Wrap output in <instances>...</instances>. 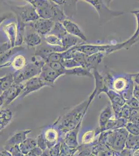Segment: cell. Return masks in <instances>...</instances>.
I'll list each match as a JSON object with an SVG mask.
<instances>
[{"label": "cell", "mask_w": 139, "mask_h": 156, "mask_svg": "<svg viewBox=\"0 0 139 156\" xmlns=\"http://www.w3.org/2000/svg\"><path fill=\"white\" fill-rule=\"evenodd\" d=\"M139 39V28H137L134 35L123 42L114 45H76L72 48L75 51L86 55H92L96 54H103L107 55L124 48H129Z\"/></svg>", "instance_id": "cell-1"}, {"label": "cell", "mask_w": 139, "mask_h": 156, "mask_svg": "<svg viewBox=\"0 0 139 156\" xmlns=\"http://www.w3.org/2000/svg\"><path fill=\"white\" fill-rule=\"evenodd\" d=\"M26 2L33 6L39 18L51 20L55 23H62L67 19L61 5H59L54 1L29 0Z\"/></svg>", "instance_id": "cell-2"}, {"label": "cell", "mask_w": 139, "mask_h": 156, "mask_svg": "<svg viewBox=\"0 0 139 156\" xmlns=\"http://www.w3.org/2000/svg\"><path fill=\"white\" fill-rule=\"evenodd\" d=\"M32 61L31 63H26L25 67L21 70L15 71L12 74L14 83H24L31 78L40 75L41 68L46 62L36 56L32 57Z\"/></svg>", "instance_id": "cell-3"}, {"label": "cell", "mask_w": 139, "mask_h": 156, "mask_svg": "<svg viewBox=\"0 0 139 156\" xmlns=\"http://www.w3.org/2000/svg\"><path fill=\"white\" fill-rule=\"evenodd\" d=\"M10 8L16 15L17 20L23 23H29L39 18L35 9L28 2L23 5H10Z\"/></svg>", "instance_id": "cell-4"}, {"label": "cell", "mask_w": 139, "mask_h": 156, "mask_svg": "<svg viewBox=\"0 0 139 156\" xmlns=\"http://www.w3.org/2000/svg\"><path fill=\"white\" fill-rule=\"evenodd\" d=\"M85 2L92 5L98 12L100 20H111L113 18L118 17L123 14V12L120 11H113L109 9V6L107 5L105 1H90V0H85Z\"/></svg>", "instance_id": "cell-5"}, {"label": "cell", "mask_w": 139, "mask_h": 156, "mask_svg": "<svg viewBox=\"0 0 139 156\" xmlns=\"http://www.w3.org/2000/svg\"><path fill=\"white\" fill-rule=\"evenodd\" d=\"M55 23V22L51 20L39 18L35 21L26 23V26H29L33 29L34 32L37 33L43 39L51 31Z\"/></svg>", "instance_id": "cell-6"}, {"label": "cell", "mask_w": 139, "mask_h": 156, "mask_svg": "<svg viewBox=\"0 0 139 156\" xmlns=\"http://www.w3.org/2000/svg\"><path fill=\"white\" fill-rule=\"evenodd\" d=\"M48 87L40 77L37 76L26 81L25 82V87L23 92L19 96L20 99H23L26 96L32 93L40 90L43 87Z\"/></svg>", "instance_id": "cell-7"}, {"label": "cell", "mask_w": 139, "mask_h": 156, "mask_svg": "<svg viewBox=\"0 0 139 156\" xmlns=\"http://www.w3.org/2000/svg\"><path fill=\"white\" fill-rule=\"evenodd\" d=\"M39 76L48 87H51L54 86L55 81L61 76L52 69L49 64L45 63L41 68Z\"/></svg>", "instance_id": "cell-8"}, {"label": "cell", "mask_w": 139, "mask_h": 156, "mask_svg": "<svg viewBox=\"0 0 139 156\" xmlns=\"http://www.w3.org/2000/svg\"><path fill=\"white\" fill-rule=\"evenodd\" d=\"M25 87V82L20 84L14 83L8 90L3 93L4 104L8 105L11 104L15 100L19 97L23 92Z\"/></svg>", "instance_id": "cell-9"}, {"label": "cell", "mask_w": 139, "mask_h": 156, "mask_svg": "<svg viewBox=\"0 0 139 156\" xmlns=\"http://www.w3.org/2000/svg\"><path fill=\"white\" fill-rule=\"evenodd\" d=\"M61 23L68 34L83 41H87V37L84 33L74 22L69 19H66L62 21Z\"/></svg>", "instance_id": "cell-10"}, {"label": "cell", "mask_w": 139, "mask_h": 156, "mask_svg": "<svg viewBox=\"0 0 139 156\" xmlns=\"http://www.w3.org/2000/svg\"><path fill=\"white\" fill-rule=\"evenodd\" d=\"M3 31L9 39L11 48L15 47L17 32V23L12 21L6 23L3 27Z\"/></svg>", "instance_id": "cell-11"}, {"label": "cell", "mask_w": 139, "mask_h": 156, "mask_svg": "<svg viewBox=\"0 0 139 156\" xmlns=\"http://www.w3.org/2000/svg\"><path fill=\"white\" fill-rule=\"evenodd\" d=\"M23 49L24 48L23 46H15L0 55V69L11 67V60H11V58H12L17 52Z\"/></svg>", "instance_id": "cell-12"}, {"label": "cell", "mask_w": 139, "mask_h": 156, "mask_svg": "<svg viewBox=\"0 0 139 156\" xmlns=\"http://www.w3.org/2000/svg\"><path fill=\"white\" fill-rule=\"evenodd\" d=\"M31 132V129H25L16 132L6 141V145H19L26 140L27 135Z\"/></svg>", "instance_id": "cell-13"}, {"label": "cell", "mask_w": 139, "mask_h": 156, "mask_svg": "<svg viewBox=\"0 0 139 156\" xmlns=\"http://www.w3.org/2000/svg\"><path fill=\"white\" fill-rule=\"evenodd\" d=\"M43 39L35 32H31L24 36L23 42L28 48L39 46L42 43Z\"/></svg>", "instance_id": "cell-14"}, {"label": "cell", "mask_w": 139, "mask_h": 156, "mask_svg": "<svg viewBox=\"0 0 139 156\" xmlns=\"http://www.w3.org/2000/svg\"><path fill=\"white\" fill-rule=\"evenodd\" d=\"M12 117L13 113L10 109H0V131H2L11 123Z\"/></svg>", "instance_id": "cell-15"}, {"label": "cell", "mask_w": 139, "mask_h": 156, "mask_svg": "<svg viewBox=\"0 0 139 156\" xmlns=\"http://www.w3.org/2000/svg\"><path fill=\"white\" fill-rule=\"evenodd\" d=\"M64 74L68 75H75L78 76H89V77H92L93 75L91 70L81 67L69 68V69H67L65 68Z\"/></svg>", "instance_id": "cell-16"}, {"label": "cell", "mask_w": 139, "mask_h": 156, "mask_svg": "<svg viewBox=\"0 0 139 156\" xmlns=\"http://www.w3.org/2000/svg\"><path fill=\"white\" fill-rule=\"evenodd\" d=\"M36 142L33 138H26L22 143L19 145L20 150L23 155H26L30 153L32 149L36 147Z\"/></svg>", "instance_id": "cell-17"}, {"label": "cell", "mask_w": 139, "mask_h": 156, "mask_svg": "<svg viewBox=\"0 0 139 156\" xmlns=\"http://www.w3.org/2000/svg\"><path fill=\"white\" fill-rule=\"evenodd\" d=\"M26 59L23 55H17L13 57L11 60V67L15 71H18L23 69L26 65Z\"/></svg>", "instance_id": "cell-18"}, {"label": "cell", "mask_w": 139, "mask_h": 156, "mask_svg": "<svg viewBox=\"0 0 139 156\" xmlns=\"http://www.w3.org/2000/svg\"><path fill=\"white\" fill-rule=\"evenodd\" d=\"M43 39H44L46 43L50 46L62 48V42L61 39L54 34H48Z\"/></svg>", "instance_id": "cell-19"}, {"label": "cell", "mask_w": 139, "mask_h": 156, "mask_svg": "<svg viewBox=\"0 0 139 156\" xmlns=\"http://www.w3.org/2000/svg\"><path fill=\"white\" fill-rule=\"evenodd\" d=\"M14 83L12 74L9 73L0 78V85L3 92L8 90Z\"/></svg>", "instance_id": "cell-20"}, {"label": "cell", "mask_w": 139, "mask_h": 156, "mask_svg": "<svg viewBox=\"0 0 139 156\" xmlns=\"http://www.w3.org/2000/svg\"><path fill=\"white\" fill-rule=\"evenodd\" d=\"M49 34H54L61 39L64 36H66L68 33L65 30V29L64 28L61 23L58 22V23H55L53 29L51 30Z\"/></svg>", "instance_id": "cell-21"}, {"label": "cell", "mask_w": 139, "mask_h": 156, "mask_svg": "<svg viewBox=\"0 0 139 156\" xmlns=\"http://www.w3.org/2000/svg\"><path fill=\"white\" fill-rule=\"evenodd\" d=\"M111 113H112V111H111V107L109 106L104 108V110H102L100 117V125L101 126L104 125V124L107 122L111 116Z\"/></svg>", "instance_id": "cell-22"}, {"label": "cell", "mask_w": 139, "mask_h": 156, "mask_svg": "<svg viewBox=\"0 0 139 156\" xmlns=\"http://www.w3.org/2000/svg\"><path fill=\"white\" fill-rule=\"evenodd\" d=\"M57 137L58 133L55 129H49L47 131H46L45 133L46 143L47 142V143H49L50 144H53L57 140Z\"/></svg>", "instance_id": "cell-23"}, {"label": "cell", "mask_w": 139, "mask_h": 156, "mask_svg": "<svg viewBox=\"0 0 139 156\" xmlns=\"http://www.w3.org/2000/svg\"><path fill=\"white\" fill-rule=\"evenodd\" d=\"M4 149L9 151L12 156H25L20 150L19 145H6Z\"/></svg>", "instance_id": "cell-24"}, {"label": "cell", "mask_w": 139, "mask_h": 156, "mask_svg": "<svg viewBox=\"0 0 139 156\" xmlns=\"http://www.w3.org/2000/svg\"><path fill=\"white\" fill-rule=\"evenodd\" d=\"M94 135H95V133L93 131L87 132L83 136V140H82L83 143L85 144H88L92 142L93 140Z\"/></svg>", "instance_id": "cell-25"}, {"label": "cell", "mask_w": 139, "mask_h": 156, "mask_svg": "<svg viewBox=\"0 0 139 156\" xmlns=\"http://www.w3.org/2000/svg\"><path fill=\"white\" fill-rule=\"evenodd\" d=\"M36 144L38 145V147L42 150H44V149H46V143H45V141L43 139L42 135H40L38 136Z\"/></svg>", "instance_id": "cell-26"}, {"label": "cell", "mask_w": 139, "mask_h": 156, "mask_svg": "<svg viewBox=\"0 0 139 156\" xmlns=\"http://www.w3.org/2000/svg\"><path fill=\"white\" fill-rule=\"evenodd\" d=\"M11 48H12L9 42H6L2 44H0V55L4 53L5 52L11 49Z\"/></svg>", "instance_id": "cell-27"}, {"label": "cell", "mask_w": 139, "mask_h": 156, "mask_svg": "<svg viewBox=\"0 0 139 156\" xmlns=\"http://www.w3.org/2000/svg\"><path fill=\"white\" fill-rule=\"evenodd\" d=\"M132 95L134 98L138 100L139 99V84L134 82V87L132 90Z\"/></svg>", "instance_id": "cell-28"}, {"label": "cell", "mask_w": 139, "mask_h": 156, "mask_svg": "<svg viewBox=\"0 0 139 156\" xmlns=\"http://www.w3.org/2000/svg\"><path fill=\"white\" fill-rule=\"evenodd\" d=\"M0 156H12L11 153L9 151L6 150L5 149H3L2 151H0Z\"/></svg>", "instance_id": "cell-29"}, {"label": "cell", "mask_w": 139, "mask_h": 156, "mask_svg": "<svg viewBox=\"0 0 139 156\" xmlns=\"http://www.w3.org/2000/svg\"><path fill=\"white\" fill-rule=\"evenodd\" d=\"M10 16H11V15L5 14L2 15L1 17H0V25H1V24H2V23H3L5 20L9 18Z\"/></svg>", "instance_id": "cell-30"}, {"label": "cell", "mask_w": 139, "mask_h": 156, "mask_svg": "<svg viewBox=\"0 0 139 156\" xmlns=\"http://www.w3.org/2000/svg\"><path fill=\"white\" fill-rule=\"evenodd\" d=\"M4 104V98L3 94L0 95V108L2 107V105Z\"/></svg>", "instance_id": "cell-31"}, {"label": "cell", "mask_w": 139, "mask_h": 156, "mask_svg": "<svg viewBox=\"0 0 139 156\" xmlns=\"http://www.w3.org/2000/svg\"><path fill=\"white\" fill-rule=\"evenodd\" d=\"M3 91L2 90V89H1V85H0V95H1L2 94H3Z\"/></svg>", "instance_id": "cell-32"}, {"label": "cell", "mask_w": 139, "mask_h": 156, "mask_svg": "<svg viewBox=\"0 0 139 156\" xmlns=\"http://www.w3.org/2000/svg\"><path fill=\"white\" fill-rule=\"evenodd\" d=\"M2 133H3V131H0V136H1V135H2Z\"/></svg>", "instance_id": "cell-33"}]
</instances>
